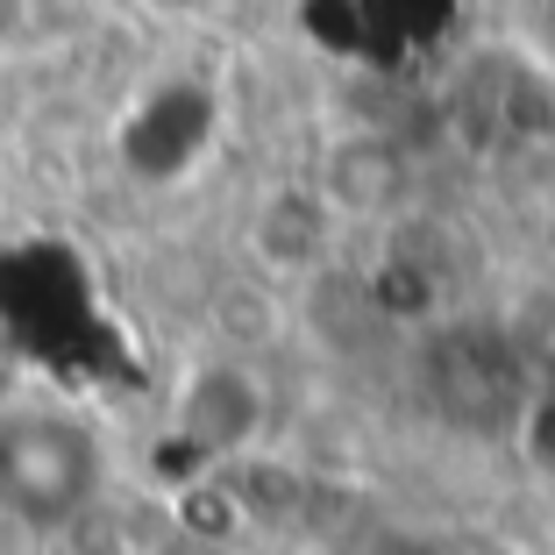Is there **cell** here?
Returning a JSON list of instances; mask_svg holds the SVG:
<instances>
[{
    "label": "cell",
    "instance_id": "4",
    "mask_svg": "<svg viewBox=\"0 0 555 555\" xmlns=\"http://www.w3.org/2000/svg\"><path fill=\"white\" fill-rule=\"evenodd\" d=\"M513 22H520V29H513V43H527L534 57H548V65H555V0H520V8H513Z\"/></svg>",
    "mask_w": 555,
    "mask_h": 555
},
{
    "label": "cell",
    "instance_id": "5",
    "mask_svg": "<svg viewBox=\"0 0 555 555\" xmlns=\"http://www.w3.org/2000/svg\"><path fill=\"white\" fill-rule=\"evenodd\" d=\"M22 399H29V377H22L15 349L0 343V413H8V406H22Z\"/></svg>",
    "mask_w": 555,
    "mask_h": 555
},
{
    "label": "cell",
    "instance_id": "1",
    "mask_svg": "<svg viewBox=\"0 0 555 555\" xmlns=\"http://www.w3.org/2000/svg\"><path fill=\"white\" fill-rule=\"evenodd\" d=\"M100 485H107V441L86 413L36 399L0 413V527L57 534L93 513Z\"/></svg>",
    "mask_w": 555,
    "mask_h": 555
},
{
    "label": "cell",
    "instance_id": "3",
    "mask_svg": "<svg viewBox=\"0 0 555 555\" xmlns=\"http://www.w3.org/2000/svg\"><path fill=\"white\" fill-rule=\"evenodd\" d=\"M249 243H257L263 271L271 278H313L327 263V249L343 243V221H335V207L321 199V185H278L271 199H263V221L249 214Z\"/></svg>",
    "mask_w": 555,
    "mask_h": 555
},
{
    "label": "cell",
    "instance_id": "2",
    "mask_svg": "<svg viewBox=\"0 0 555 555\" xmlns=\"http://www.w3.org/2000/svg\"><path fill=\"white\" fill-rule=\"evenodd\" d=\"M179 427L207 456H243L263 435V377L249 363L214 357L179 385Z\"/></svg>",
    "mask_w": 555,
    "mask_h": 555
}]
</instances>
